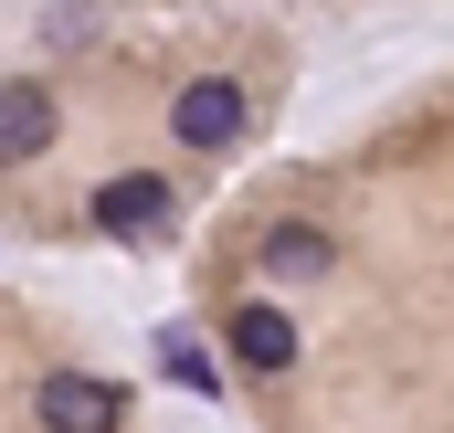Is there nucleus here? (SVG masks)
<instances>
[{"mask_svg":"<svg viewBox=\"0 0 454 433\" xmlns=\"http://www.w3.org/2000/svg\"><path fill=\"white\" fill-rule=\"evenodd\" d=\"M43 148H53V96L11 75L0 85V159H43Z\"/></svg>","mask_w":454,"mask_h":433,"instance_id":"20e7f679","label":"nucleus"},{"mask_svg":"<svg viewBox=\"0 0 454 433\" xmlns=\"http://www.w3.org/2000/svg\"><path fill=\"white\" fill-rule=\"evenodd\" d=\"M243 85H232V75H191V85H180V96H169V138H180V148H201V159H223L232 138H243Z\"/></svg>","mask_w":454,"mask_h":433,"instance_id":"f257e3e1","label":"nucleus"},{"mask_svg":"<svg viewBox=\"0 0 454 433\" xmlns=\"http://www.w3.org/2000/svg\"><path fill=\"white\" fill-rule=\"evenodd\" d=\"M232 359L264 370V381L296 370V318H286V307H243V318H232Z\"/></svg>","mask_w":454,"mask_h":433,"instance_id":"39448f33","label":"nucleus"},{"mask_svg":"<svg viewBox=\"0 0 454 433\" xmlns=\"http://www.w3.org/2000/svg\"><path fill=\"white\" fill-rule=\"evenodd\" d=\"M328 264H339V243H328V232H307V222L264 232V275H275V286H307V275H328Z\"/></svg>","mask_w":454,"mask_h":433,"instance_id":"423d86ee","label":"nucleus"},{"mask_svg":"<svg viewBox=\"0 0 454 433\" xmlns=\"http://www.w3.org/2000/svg\"><path fill=\"white\" fill-rule=\"evenodd\" d=\"M159 370H169L180 391H223V381H212V349H201L191 327H159Z\"/></svg>","mask_w":454,"mask_h":433,"instance_id":"0eeeda50","label":"nucleus"},{"mask_svg":"<svg viewBox=\"0 0 454 433\" xmlns=\"http://www.w3.org/2000/svg\"><path fill=\"white\" fill-rule=\"evenodd\" d=\"M32 413H43V433H116L127 423V391L96 381V370H53V381L32 391Z\"/></svg>","mask_w":454,"mask_h":433,"instance_id":"f03ea898","label":"nucleus"},{"mask_svg":"<svg viewBox=\"0 0 454 433\" xmlns=\"http://www.w3.org/2000/svg\"><path fill=\"white\" fill-rule=\"evenodd\" d=\"M169 212H180V201H169V180H148V169H127V180L96 191V232H116V243H148Z\"/></svg>","mask_w":454,"mask_h":433,"instance_id":"7ed1b4c3","label":"nucleus"}]
</instances>
